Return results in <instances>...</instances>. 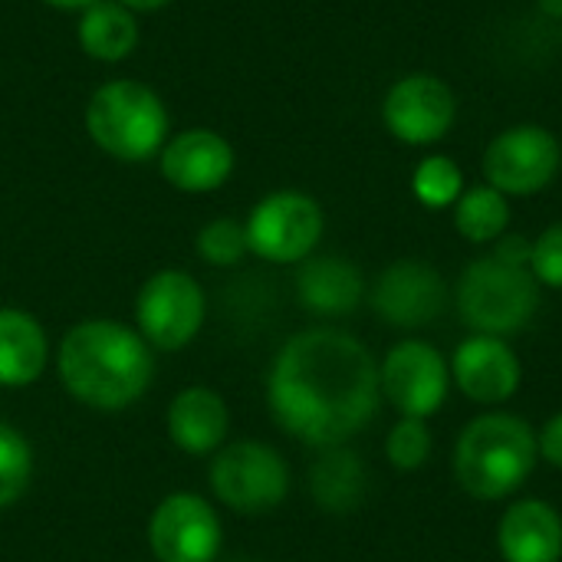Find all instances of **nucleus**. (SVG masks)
Wrapping results in <instances>:
<instances>
[{
    "instance_id": "obj_1",
    "label": "nucleus",
    "mask_w": 562,
    "mask_h": 562,
    "mask_svg": "<svg viewBox=\"0 0 562 562\" xmlns=\"http://www.w3.org/2000/svg\"><path fill=\"white\" fill-rule=\"evenodd\" d=\"M270 418L310 448H342L366 431L382 402L379 362L346 329L293 333L263 382Z\"/></svg>"
},
{
    "instance_id": "obj_2",
    "label": "nucleus",
    "mask_w": 562,
    "mask_h": 562,
    "mask_svg": "<svg viewBox=\"0 0 562 562\" xmlns=\"http://www.w3.org/2000/svg\"><path fill=\"white\" fill-rule=\"evenodd\" d=\"M53 362L66 395L102 415H119L138 405L158 372V352L132 323L112 316L72 323L63 333Z\"/></svg>"
},
{
    "instance_id": "obj_3",
    "label": "nucleus",
    "mask_w": 562,
    "mask_h": 562,
    "mask_svg": "<svg viewBox=\"0 0 562 562\" xmlns=\"http://www.w3.org/2000/svg\"><path fill=\"white\" fill-rule=\"evenodd\" d=\"M540 461L537 431L510 412L474 418L454 445V477L477 501L517 494Z\"/></svg>"
},
{
    "instance_id": "obj_4",
    "label": "nucleus",
    "mask_w": 562,
    "mask_h": 562,
    "mask_svg": "<svg viewBox=\"0 0 562 562\" xmlns=\"http://www.w3.org/2000/svg\"><path fill=\"white\" fill-rule=\"evenodd\" d=\"M82 122L92 145L122 165H145L158 158L171 135L165 99L148 82L128 76L95 86L86 102Z\"/></svg>"
},
{
    "instance_id": "obj_5",
    "label": "nucleus",
    "mask_w": 562,
    "mask_h": 562,
    "mask_svg": "<svg viewBox=\"0 0 562 562\" xmlns=\"http://www.w3.org/2000/svg\"><path fill=\"white\" fill-rule=\"evenodd\" d=\"M458 313L484 336H517L540 310V283L530 267H514L491 257H477L458 280Z\"/></svg>"
},
{
    "instance_id": "obj_6",
    "label": "nucleus",
    "mask_w": 562,
    "mask_h": 562,
    "mask_svg": "<svg viewBox=\"0 0 562 562\" xmlns=\"http://www.w3.org/2000/svg\"><path fill=\"white\" fill-rule=\"evenodd\" d=\"M207 484L214 504L237 517H260L277 510L293 487L286 458L257 438L227 441L207 464Z\"/></svg>"
},
{
    "instance_id": "obj_7",
    "label": "nucleus",
    "mask_w": 562,
    "mask_h": 562,
    "mask_svg": "<svg viewBox=\"0 0 562 562\" xmlns=\"http://www.w3.org/2000/svg\"><path fill=\"white\" fill-rule=\"evenodd\" d=\"M132 319L138 336L155 352H181L207 323V293L194 273L161 267L138 286Z\"/></svg>"
},
{
    "instance_id": "obj_8",
    "label": "nucleus",
    "mask_w": 562,
    "mask_h": 562,
    "mask_svg": "<svg viewBox=\"0 0 562 562\" xmlns=\"http://www.w3.org/2000/svg\"><path fill=\"white\" fill-rule=\"evenodd\" d=\"M244 231L247 247L257 260L273 267H293L316 254L326 231V214L313 194L280 188L263 194L250 207V214L244 217Z\"/></svg>"
},
{
    "instance_id": "obj_9",
    "label": "nucleus",
    "mask_w": 562,
    "mask_h": 562,
    "mask_svg": "<svg viewBox=\"0 0 562 562\" xmlns=\"http://www.w3.org/2000/svg\"><path fill=\"white\" fill-rule=\"evenodd\" d=\"M145 543L155 562H217L224 550L217 504L194 491L161 497L148 514Z\"/></svg>"
},
{
    "instance_id": "obj_10",
    "label": "nucleus",
    "mask_w": 562,
    "mask_h": 562,
    "mask_svg": "<svg viewBox=\"0 0 562 562\" xmlns=\"http://www.w3.org/2000/svg\"><path fill=\"white\" fill-rule=\"evenodd\" d=\"M562 168L560 138L537 122H520L491 138L484 151V178L507 198L540 194Z\"/></svg>"
},
{
    "instance_id": "obj_11",
    "label": "nucleus",
    "mask_w": 562,
    "mask_h": 562,
    "mask_svg": "<svg viewBox=\"0 0 562 562\" xmlns=\"http://www.w3.org/2000/svg\"><path fill=\"white\" fill-rule=\"evenodd\" d=\"M458 119L454 89L435 72H408L395 79L382 99V122L392 138L412 148L441 142Z\"/></svg>"
},
{
    "instance_id": "obj_12",
    "label": "nucleus",
    "mask_w": 562,
    "mask_h": 562,
    "mask_svg": "<svg viewBox=\"0 0 562 562\" xmlns=\"http://www.w3.org/2000/svg\"><path fill=\"white\" fill-rule=\"evenodd\" d=\"M382 395L402 418H428L441 412L448 389H451V369L441 359V352L425 339H405L392 346L379 366Z\"/></svg>"
},
{
    "instance_id": "obj_13",
    "label": "nucleus",
    "mask_w": 562,
    "mask_h": 562,
    "mask_svg": "<svg viewBox=\"0 0 562 562\" xmlns=\"http://www.w3.org/2000/svg\"><path fill=\"white\" fill-rule=\"evenodd\" d=\"M369 303L392 329H425L445 313L448 283L425 260H395L372 283Z\"/></svg>"
},
{
    "instance_id": "obj_14",
    "label": "nucleus",
    "mask_w": 562,
    "mask_h": 562,
    "mask_svg": "<svg viewBox=\"0 0 562 562\" xmlns=\"http://www.w3.org/2000/svg\"><path fill=\"white\" fill-rule=\"evenodd\" d=\"M237 168L234 145L204 125L181 128L168 135L165 148L158 151L161 178L181 194H211L221 191Z\"/></svg>"
},
{
    "instance_id": "obj_15",
    "label": "nucleus",
    "mask_w": 562,
    "mask_h": 562,
    "mask_svg": "<svg viewBox=\"0 0 562 562\" xmlns=\"http://www.w3.org/2000/svg\"><path fill=\"white\" fill-rule=\"evenodd\" d=\"M451 379L471 402L501 405L514 398V392L520 389L524 369H520L517 352L501 336L474 333L454 349Z\"/></svg>"
},
{
    "instance_id": "obj_16",
    "label": "nucleus",
    "mask_w": 562,
    "mask_h": 562,
    "mask_svg": "<svg viewBox=\"0 0 562 562\" xmlns=\"http://www.w3.org/2000/svg\"><path fill=\"white\" fill-rule=\"evenodd\" d=\"M168 441L188 458H211L227 445L231 408L227 398L211 385H184L165 408Z\"/></svg>"
},
{
    "instance_id": "obj_17",
    "label": "nucleus",
    "mask_w": 562,
    "mask_h": 562,
    "mask_svg": "<svg viewBox=\"0 0 562 562\" xmlns=\"http://www.w3.org/2000/svg\"><path fill=\"white\" fill-rule=\"evenodd\" d=\"M296 300L306 313L339 319L359 310L366 300L362 270L336 254H313L296 263Z\"/></svg>"
},
{
    "instance_id": "obj_18",
    "label": "nucleus",
    "mask_w": 562,
    "mask_h": 562,
    "mask_svg": "<svg viewBox=\"0 0 562 562\" xmlns=\"http://www.w3.org/2000/svg\"><path fill=\"white\" fill-rule=\"evenodd\" d=\"M53 362L46 326L20 306H0V389L36 385Z\"/></svg>"
},
{
    "instance_id": "obj_19",
    "label": "nucleus",
    "mask_w": 562,
    "mask_h": 562,
    "mask_svg": "<svg viewBox=\"0 0 562 562\" xmlns=\"http://www.w3.org/2000/svg\"><path fill=\"white\" fill-rule=\"evenodd\" d=\"M504 562H560L562 517L547 501H517L497 527Z\"/></svg>"
},
{
    "instance_id": "obj_20",
    "label": "nucleus",
    "mask_w": 562,
    "mask_h": 562,
    "mask_svg": "<svg viewBox=\"0 0 562 562\" xmlns=\"http://www.w3.org/2000/svg\"><path fill=\"white\" fill-rule=\"evenodd\" d=\"M76 40L79 49L95 59V63H125L142 40L138 30V13L122 7L119 0H95L79 13L76 23Z\"/></svg>"
},
{
    "instance_id": "obj_21",
    "label": "nucleus",
    "mask_w": 562,
    "mask_h": 562,
    "mask_svg": "<svg viewBox=\"0 0 562 562\" xmlns=\"http://www.w3.org/2000/svg\"><path fill=\"white\" fill-rule=\"evenodd\" d=\"M369 471L356 451L326 448L310 468V494L326 514H352L366 501Z\"/></svg>"
},
{
    "instance_id": "obj_22",
    "label": "nucleus",
    "mask_w": 562,
    "mask_h": 562,
    "mask_svg": "<svg viewBox=\"0 0 562 562\" xmlns=\"http://www.w3.org/2000/svg\"><path fill=\"white\" fill-rule=\"evenodd\" d=\"M454 227L471 244H494L510 227V198L497 188L474 184L464 188V194L454 201Z\"/></svg>"
},
{
    "instance_id": "obj_23",
    "label": "nucleus",
    "mask_w": 562,
    "mask_h": 562,
    "mask_svg": "<svg viewBox=\"0 0 562 562\" xmlns=\"http://www.w3.org/2000/svg\"><path fill=\"white\" fill-rule=\"evenodd\" d=\"M33 471H36V458L30 438L7 418H0V514H7L26 497L33 484Z\"/></svg>"
},
{
    "instance_id": "obj_24",
    "label": "nucleus",
    "mask_w": 562,
    "mask_h": 562,
    "mask_svg": "<svg viewBox=\"0 0 562 562\" xmlns=\"http://www.w3.org/2000/svg\"><path fill=\"white\" fill-rule=\"evenodd\" d=\"M412 191L431 211L454 207V201L464 194V171L448 155H428L412 171Z\"/></svg>"
},
{
    "instance_id": "obj_25",
    "label": "nucleus",
    "mask_w": 562,
    "mask_h": 562,
    "mask_svg": "<svg viewBox=\"0 0 562 562\" xmlns=\"http://www.w3.org/2000/svg\"><path fill=\"white\" fill-rule=\"evenodd\" d=\"M194 254L201 257V263H207L214 270L237 267L250 254L244 221H237V217H211L207 224H201V231L194 237Z\"/></svg>"
},
{
    "instance_id": "obj_26",
    "label": "nucleus",
    "mask_w": 562,
    "mask_h": 562,
    "mask_svg": "<svg viewBox=\"0 0 562 562\" xmlns=\"http://www.w3.org/2000/svg\"><path fill=\"white\" fill-rule=\"evenodd\" d=\"M385 458L398 471H418L431 458V431L422 418H402L385 438Z\"/></svg>"
},
{
    "instance_id": "obj_27",
    "label": "nucleus",
    "mask_w": 562,
    "mask_h": 562,
    "mask_svg": "<svg viewBox=\"0 0 562 562\" xmlns=\"http://www.w3.org/2000/svg\"><path fill=\"white\" fill-rule=\"evenodd\" d=\"M530 273L537 277V283L562 290V221L550 224L537 240H533V254H530Z\"/></svg>"
},
{
    "instance_id": "obj_28",
    "label": "nucleus",
    "mask_w": 562,
    "mask_h": 562,
    "mask_svg": "<svg viewBox=\"0 0 562 562\" xmlns=\"http://www.w3.org/2000/svg\"><path fill=\"white\" fill-rule=\"evenodd\" d=\"M530 254H533V240L520 237V234H504L494 247V257L514 267H530Z\"/></svg>"
},
{
    "instance_id": "obj_29",
    "label": "nucleus",
    "mask_w": 562,
    "mask_h": 562,
    "mask_svg": "<svg viewBox=\"0 0 562 562\" xmlns=\"http://www.w3.org/2000/svg\"><path fill=\"white\" fill-rule=\"evenodd\" d=\"M537 441H540V458H543L547 464H553V468H560L562 471V412L560 415H553V418L543 425V431L537 435Z\"/></svg>"
},
{
    "instance_id": "obj_30",
    "label": "nucleus",
    "mask_w": 562,
    "mask_h": 562,
    "mask_svg": "<svg viewBox=\"0 0 562 562\" xmlns=\"http://www.w3.org/2000/svg\"><path fill=\"white\" fill-rule=\"evenodd\" d=\"M122 7H128L132 13H155V10H165L168 3L175 0H119Z\"/></svg>"
},
{
    "instance_id": "obj_31",
    "label": "nucleus",
    "mask_w": 562,
    "mask_h": 562,
    "mask_svg": "<svg viewBox=\"0 0 562 562\" xmlns=\"http://www.w3.org/2000/svg\"><path fill=\"white\" fill-rule=\"evenodd\" d=\"M40 3H46V7H53V10H63V13H82V10L92 7L95 0H40Z\"/></svg>"
},
{
    "instance_id": "obj_32",
    "label": "nucleus",
    "mask_w": 562,
    "mask_h": 562,
    "mask_svg": "<svg viewBox=\"0 0 562 562\" xmlns=\"http://www.w3.org/2000/svg\"><path fill=\"white\" fill-rule=\"evenodd\" d=\"M540 13L550 16V20H562V0H537Z\"/></svg>"
},
{
    "instance_id": "obj_33",
    "label": "nucleus",
    "mask_w": 562,
    "mask_h": 562,
    "mask_svg": "<svg viewBox=\"0 0 562 562\" xmlns=\"http://www.w3.org/2000/svg\"><path fill=\"white\" fill-rule=\"evenodd\" d=\"M234 562H250V560H234Z\"/></svg>"
},
{
    "instance_id": "obj_34",
    "label": "nucleus",
    "mask_w": 562,
    "mask_h": 562,
    "mask_svg": "<svg viewBox=\"0 0 562 562\" xmlns=\"http://www.w3.org/2000/svg\"><path fill=\"white\" fill-rule=\"evenodd\" d=\"M151 562H155V560H151Z\"/></svg>"
}]
</instances>
